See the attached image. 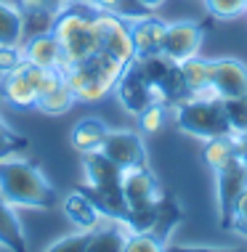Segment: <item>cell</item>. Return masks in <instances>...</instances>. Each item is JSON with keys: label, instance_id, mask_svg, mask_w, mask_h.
<instances>
[{"label": "cell", "instance_id": "1", "mask_svg": "<svg viewBox=\"0 0 247 252\" xmlns=\"http://www.w3.org/2000/svg\"><path fill=\"white\" fill-rule=\"evenodd\" d=\"M0 196L13 207L51 210L56 204V189L35 162L8 157L0 162Z\"/></svg>", "mask_w": 247, "mask_h": 252}, {"label": "cell", "instance_id": "2", "mask_svg": "<svg viewBox=\"0 0 247 252\" xmlns=\"http://www.w3.org/2000/svg\"><path fill=\"white\" fill-rule=\"evenodd\" d=\"M53 35L61 45V53H64V64H80L101 51L96 8H91L88 3H74L72 8L56 13Z\"/></svg>", "mask_w": 247, "mask_h": 252}, {"label": "cell", "instance_id": "3", "mask_svg": "<svg viewBox=\"0 0 247 252\" xmlns=\"http://www.w3.org/2000/svg\"><path fill=\"white\" fill-rule=\"evenodd\" d=\"M82 170H85L82 191L93 199L104 218L122 220L128 213L125 196H122V167H117L101 152H88L82 154Z\"/></svg>", "mask_w": 247, "mask_h": 252}, {"label": "cell", "instance_id": "4", "mask_svg": "<svg viewBox=\"0 0 247 252\" xmlns=\"http://www.w3.org/2000/svg\"><path fill=\"white\" fill-rule=\"evenodd\" d=\"M122 69H125V64L99 51L96 56L80 61V64H64L61 74H64V83L70 85V91L74 93V101L96 104L114 91Z\"/></svg>", "mask_w": 247, "mask_h": 252}, {"label": "cell", "instance_id": "5", "mask_svg": "<svg viewBox=\"0 0 247 252\" xmlns=\"http://www.w3.org/2000/svg\"><path fill=\"white\" fill-rule=\"evenodd\" d=\"M173 112H176L178 130H183L186 135H194V138H200V141L231 135V127H229V120H226L221 98L189 96V98L178 101L173 106Z\"/></svg>", "mask_w": 247, "mask_h": 252}, {"label": "cell", "instance_id": "6", "mask_svg": "<svg viewBox=\"0 0 247 252\" xmlns=\"http://www.w3.org/2000/svg\"><path fill=\"white\" fill-rule=\"evenodd\" d=\"M40 77L43 69L32 66L30 61H22L13 72L3 74L0 80V98L16 109H35L40 93Z\"/></svg>", "mask_w": 247, "mask_h": 252}, {"label": "cell", "instance_id": "7", "mask_svg": "<svg viewBox=\"0 0 247 252\" xmlns=\"http://www.w3.org/2000/svg\"><path fill=\"white\" fill-rule=\"evenodd\" d=\"M96 24H99V35H101V51L128 66L130 61L136 59V45H133V35H130V22L122 19V16H117V13L96 11Z\"/></svg>", "mask_w": 247, "mask_h": 252}, {"label": "cell", "instance_id": "8", "mask_svg": "<svg viewBox=\"0 0 247 252\" xmlns=\"http://www.w3.org/2000/svg\"><path fill=\"white\" fill-rule=\"evenodd\" d=\"M205 30L197 22H170L165 27V40H162V56L170 59L173 64L200 56L202 51Z\"/></svg>", "mask_w": 247, "mask_h": 252}, {"label": "cell", "instance_id": "9", "mask_svg": "<svg viewBox=\"0 0 247 252\" xmlns=\"http://www.w3.org/2000/svg\"><path fill=\"white\" fill-rule=\"evenodd\" d=\"M114 93H117L120 104L125 106V112H130V114H141L149 104H157L152 83H149L146 74L141 72V66L136 64V59L122 69L117 85H114Z\"/></svg>", "mask_w": 247, "mask_h": 252}, {"label": "cell", "instance_id": "10", "mask_svg": "<svg viewBox=\"0 0 247 252\" xmlns=\"http://www.w3.org/2000/svg\"><path fill=\"white\" fill-rule=\"evenodd\" d=\"M99 152L122 170L146 165V144L136 130H109Z\"/></svg>", "mask_w": 247, "mask_h": 252}, {"label": "cell", "instance_id": "11", "mask_svg": "<svg viewBox=\"0 0 247 252\" xmlns=\"http://www.w3.org/2000/svg\"><path fill=\"white\" fill-rule=\"evenodd\" d=\"M215 178V202H218V213H221V223L229 226L231 220V210H234V202L239 199V194L247 189V165L239 157L229 162L226 167L218 170Z\"/></svg>", "mask_w": 247, "mask_h": 252}, {"label": "cell", "instance_id": "12", "mask_svg": "<svg viewBox=\"0 0 247 252\" xmlns=\"http://www.w3.org/2000/svg\"><path fill=\"white\" fill-rule=\"evenodd\" d=\"M122 196H125L128 210L149 207V204L162 202V189L152 170L146 165H139L122 170Z\"/></svg>", "mask_w": 247, "mask_h": 252}, {"label": "cell", "instance_id": "13", "mask_svg": "<svg viewBox=\"0 0 247 252\" xmlns=\"http://www.w3.org/2000/svg\"><path fill=\"white\" fill-rule=\"evenodd\" d=\"M212 91L215 96L226 98H242L247 96V64L234 56L212 59Z\"/></svg>", "mask_w": 247, "mask_h": 252}, {"label": "cell", "instance_id": "14", "mask_svg": "<svg viewBox=\"0 0 247 252\" xmlns=\"http://www.w3.org/2000/svg\"><path fill=\"white\" fill-rule=\"evenodd\" d=\"M165 27H168V22L152 16V13H143V16L130 22V35H133V45H136V59H146V56L162 53Z\"/></svg>", "mask_w": 247, "mask_h": 252}, {"label": "cell", "instance_id": "15", "mask_svg": "<svg viewBox=\"0 0 247 252\" xmlns=\"http://www.w3.org/2000/svg\"><path fill=\"white\" fill-rule=\"evenodd\" d=\"M22 53H24V61H30L32 66H40V69H61L64 66V53H61V45L53 32L27 37L22 45Z\"/></svg>", "mask_w": 247, "mask_h": 252}, {"label": "cell", "instance_id": "16", "mask_svg": "<svg viewBox=\"0 0 247 252\" xmlns=\"http://www.w3.org/2000/svg\"><path fill=\"white\" fill-rule=\"evenodd\" d=\"M64 215L70 218V223L77 231H93L96 226H101V223L106 220V218L101 215V210L96 207L93 199L82 191V189H74L72 194H67V199H64Z\"/></svg>", "mask_w": 247, "mask_h": 252}, {"label": "cell", "instance_id": "17", "mask_svg": "<svg viewBox=\"0 0 247 252\" xmlns=\"http://www.w3.org/2000/svg\"><path fill=\"white\" fill-rule=\"evenodd\" d=\"M181 74H183V83H186L189 96L197 98H218L215 91H212V59H202L194 56L189 61H183Z\"/></svg>", "mask_w": 247, "mask_h": 252}, {"label": "cell", "instance_id": "18", "mask_svg": "<svg viewBox=\"0 0 247 252\" xmlns=\"http://www.w3.org/2000/svg\"><path fill=\"white\" fill-rule=\"evenodd\" d=\"M130 231L125 228L122 220H112L106 218L101 226H96L88 236V250L85 252H122L125 250V239Z\"/></svg>", "mask_w": 247, "mask_h": 252}, {"label": "cell", "instance_id": "19", "mask_svg": "<svg viewBox=\"0 0 247 252\" xmlns=\"http://www.w3.org/2000/svg\"><path fill=\"white\" fill-rule=\"evenodd\" d=\"M0 247L5 252H30L22 220H19L13 204L5 202L3 196H0Z\"/></svg>", "mask_w": 247, "mask_h": 252}, {"label": "cell", "instance_id": "20", "mask_svg": "<svg viewBox=\"0 0 247 252\" xmlns=\"http://www.w3.org/2000/svg\"><path fill=\"white\" fill-rule=\"evenodd\" d=\"M106 133H109V127L99 117H85V120H80L77 125L72 127L70 144L77 149L80 154L99 152L101 144H104V138H106Z\"/></svg>", "mask_w": 247, "mask_h": 252}, {"label": "cell", "instance_id": "21", "mask_svg": "<svg viewBox=\"0 0 247 252\" xmlns=\"http://www.w3.org/2000/svg\"><path fill=\"white\" fill-rule=\"evenodd\" d=\"M22 43H24L22 11L13 3L0 0V45H22Z\"/></svg>", "mask_w": 247, "mask_h": 252}, {"label": "cell", "instance_id": "22", "mask_svg": "<svg viewBox=\"0 0 247 252\" xmlns=\"http://www.w3.org/2000/svg\"><path fill=\"white\" fill-rule=\"evenodd\" d=\"M202 157H205V165H208L212 173H218L221 167H226V165H229V162L237 157V154H234V141H231V135L205 141Z\"/></svg>", "mask_w": 247, "mask_h": 252}, {"label": "cell", "instance_id": "23", "mask_svg": "<svg viewBox=\"0 0 247 252\" xmlns=\"http://www.w3.org/2000/svg\"><path fill=\"white\" fill-rule=\"evenodd\" d=\"M74 104V93L70 91L67 83H59L53 91H48L43 98H37V106L43 114H64L70 112V106Z\"/></svg>", "mask_w": 247, "mask_h": 252}, {"label": "cell", "instance_id": "24", "mask_svg": "<svg viewBox=\"0 0 247 252\" xmlns=\"http://www.w3.org/2000/svg\"><path fill=\"white\" fill-rule=\"evenodd\" d=\"M91 8L96 11H104V13H117V16L122 19H128V22H133V19H139L143 16V11L141 5H139V0H85Z\"/></svg>", "mask_w": 247, "mask_h": 252}, {"label": "cell", "instance_id": "25", "mask_svg": "<svg viewBox=\"0 0 247 252\" xmlns=\"http://www.w3.org/2000/svg\"><path fill=\"white\" fill-rule=\"evenodd\" d=\"M22 22H24V40H27V37L53 32L56 13H53L51 8H40V11H32V13H22Z\"/></svg>", "mask_w": 247, "mask_h": 252}, {"label": "cell", "instance_id": "26", "mask_svg": "<svg viewBox=\"0 0 247 252\" xmlns=\"http://www.w3.org/2000/svg\"><path fill=\"white\" fill-rule=\"evenodd\" d=\"M165 239L149 231H130L125 239V250L122 252H165Z\"/></svg>", "mask_w": 247, "mask_h": 252}, {"label": "cell", "instance_id": "27", "mask_svg": "<svg viewBox=\"0 0 247 252\" xmlns=\"http://www.w3.org/2000/svg\"><path fill=\"white\" fill-rule=\"evenodd\" d=\"M136 120H139V130L141 133H146V135L160 133L165 120H168V106L165 104H149L141 114H136Z\"/></svg>", "mask_w": 247, "mask_h": 252}, {"label": "cell", "instance_id": "28", "mask_svg": "<svg viewBox=\"0 0 247 252\" xmlns=\"http://www.w3.org/2000/svg\"><path fill=\"white\" fill-rule=\"evenodd\" d=\"M27 146H30V138H24V135H19L16 130H11L3 122V117H0V162L8 159V157H16L19 152H24Z\"/></svg>", "mask_w": 247, "mask_h": 252}, {"label": "cell", "instance_id": "29", "mask_svg": "<svg viewBox=\"0 0 247 252\" xmlns=\"http://www.w3.org/2000/svg\"><path fill=\"white\" fill-rule=\"evenodd\" d=\"M223 112H226V120H229L231 133H245L247 130V96L226 98L223 101Z\"/></svg>", "mask_w": 247, "mask_h": 252}, {"label": "cell", "instance_id": "30", "mask_svg": "<svg viewBox=\"0 0 247 252\" xmlns=\"http://www.w3.org/2000/svg\"><path fill=\"white\" fill-rule=\"evenodd\" d=\"M205 8L212 19H237L245 13V0H205Z\"/></svg>", "mask_w": 247, "mask_h": 252}, {"label": "cell", "instance_id": "31", "mask_svg": "<svg viewBox=\"0 0 247 252\" xmlns=\"http://www.w3.org/2000/svg\"><path fill=\"white\" fill-rule=\"evenodd\" d=\"M88 236L91 231H74L70 236H61L43 252H85L88 250Z\"/></svg>", "mask_w": 247, "mask_h": 252}, {"label": "cell", "instance_id": "32", "mask_svg": "<svg viewBox=\"0 0 247 252\" xmlns=\"http://www.w3.org/2000/svg\"><path fill=\"white\" fill-rule=\"evenodd\" d=\"M24 61L22 45H0V77L13 72Z\"/></svg>", "mask_w": 247, "mask_h": 252}, {"label": "cell", "instance_id": "33", "mask_svg": "<svg viewBox=\"0 0 247 252\" xmlns=\"http://www.w3.org/2000/svg\"><path fill=\"white\" fill-rule=\"evenodd\" d=\"M229 228L245 234L247 231V189L239 194V199L234 202V210H231V220H229Z\"/></svg>", "mask_w": 247, "mask_h": 252}, {"label": "cell", "instance_id": "34", "mask_svg": "<svg viewBox=\"0 0 247 252\" xmlns=\"http://www.w3.org/2000/svg\"><path fill=\"white\" fill-rule=\"evenodd\" d=\"M231 141H234V154L247 165V130L245 133H231Z\"/></svg>", "mask_w": 247, "mask_h": 252}, {"label": "cell", "instance_id": "35", "mask_svg": "<svg viewBox=\"0 0 247 252\" xmlns=\"http://www.w3.org/2000/svg\"><path fill=\"white\" fill-rule=\"evenodd\" d=\"M22 13H32V11H40V8H48V0H13Z\"/></svg>", "mask_w": 247, "mask_h": 252}, {"label": "cell", "instance_id": "36", "mask_svg": "<svg viewBox=\"0 0 247 252\" xmlns=\"http://www.w3.org/2000/svg\"><path fill=\"white\" fill-rule=\"evenodd\" d=\"M165 252H239V250H215V247H165Z\"/></svg>", "mask_w": 247, "mask_h": 252}, {"label": "cell", "instance_id": "37", "mask_svg": "<svg viewBox=\"0 0 247 252\" xmlns=\"http://www.w3.org/2000/svg\"><path fill=\"white\" fill-rule=\"evenodd\" d=\"M74 3H80V0H48V8H51L53 13H61V11L72 8Z\"/></svg>", "mask_w": 247, "mask_h": 252}, {"label": "cell", "instance_id": "38", "mask_svg": "<svg viewBox=\"0 0 247 252\" xmlns=\"http://www.w3.org/2000/svg\"><path fill=\"white\" fill-rule=\"evenodd\" d=\"M162 3H165V0H139V5L146 13H154L157 8H162Z\"/></svg>", "mask_w": 247, "mask_h": 252}, {"label": "cell", "instance_id": "39", "mask_svg": "<svg viewBox=\"0 0 247 252\" xmlns=\"http://www.w3.org/2000/svg\"><path fill=\"white\" fill-rule=\"evenodd\" d=\"M245 13H247V0H245Z\"/></svg>", "mask_w": 247, "mask_h": 252}, {"label": "cell", "instance_id": "40", "mask_svg": "<svg viewBox=\"0 0 247 252\" xmlns=\"http://www.w3.org/2000/svg\"><path fill=\"white\" fill-rule=\"evenodd\" d=\"M245 236H247V231H245Z\"/></svg>", "mask_w": 247, "mask_h": 252}]
</instances>
